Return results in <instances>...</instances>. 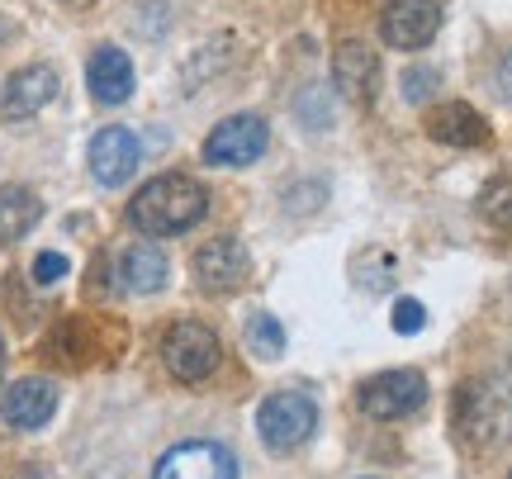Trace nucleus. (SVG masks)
<instances>
[{"label": "nucleus", "mask_w": 512, "mask_h": 479, "mask_svg": "<svg viewBox=\"0 0 512 479\" xmlns=\"http://www.w3.org/2000/svg\"><path fill=\"white\" fill-rule=\"evenodd\" d=\"M209 214V190H204L195 176H157L147 181L133 204H128V223L138 233H152V238H171V233H185Z\"/></svg>", "instance_id": "nucleus-1"}, {"label": "nucleus", "mask_w": 512, "mask_h": 479, "mask_svg": "<svg viewBox=\"0 0 512 479\" xmlns=\"http://www.w3.org/2000/svg\"><path fill=\"white\" fill-rule=\"evenodd\" d=\"M451 427L470 451H503L512 442V385L503 380H465L451 399Z\"/></svg>", "instance_id": "nucleus-2"}, {"label": "nucleus", "mask_w": 512, "mask_h": 479, "mask_svg": "<svg viewBox=\"0 0 512 479\" xmlns=\"http://www.w3.org/2000/svg\"><path fill=\"white\" fill-rule=\"evenodd\" d=\"M313 427H318V408H313L309 394H299V389H280L271 394L261 413H256V432H261V442L271 446L275 456H290L299 446L313 437Z\"/></svg>", "instance_id": "nucleus-3"}, {"label": "nucleus", "mask_w": 512, "mask_h": 479, "mask_svg": "<svg viewBox=\"0 0 512 479\" xmlns=\"http://www.w3.org/2000/svg\"><path fill=\"white\" fill-rule=\"evenodd\" d=\"M219 356L223 351H219L214 328H204V323H195V318L171 323L166 337H162V361L181 385H200V380H209L214 366H219Z\"/></svg>", "instance_id": "nucleus-4"}, {"label": "nucleus", "mask_w": 512, "mask_h": 479, "mask_svg": "<svg viewBox=\"0 0 512 479\" xmlns=\"http://www.w3.org/2000/svg\"><path fill=\"white\" fill-rule=\"evenodd\" d=\"M422 399H427V380L418 370H380L361 385V413L380 423L408 418L413 408H422Z\"/></svg>", "instance_id": "nucleus-5"}, {"label": "nucleus", "mask_w": 512, "mask_h": 479, "mask_svg": "<svg viewBox=\"0 0 512 479\" xmlns=\"http://www.w3.org/2000/svg\"><path fill=\"white\" fill-rule=\"evenodd\" d=\"M266 143H271V129H266L261 114H233V119H223L219 129L204 138V162L209 166H247L266 152Z\"/></svg>", "instance_id": "nucleus-6"}, {"label": "nucleus", "mask_w": 512, "mask_h": 479, "mask_svg": "<svg viewBox=\"0 0 512 479\" xmlns=\"http://www.w3.org/2000/svg\"><path fill=\"white\" fill-rule=\"evenodd\" d=\"M441 29V0H389L380 15V34L389 48H427Z\"/></svg>", "instance_id": "nucleus-7"}, {"label": "nucleus", "mask_w": 512, "mask_h": 479, "mask_svg": "<svg viewBox=\"0 0 512 479\" xmlns=\"http://www.w3.org/2000/svg\"><path fill=\"white\" fill-rule=\"evenodd\" d=\"M152 479H238V461L219 442H181L157 461Z\"/></svg>", "instance_id": "nucleus-8"}, {"label": "nucleus", "mask_w": 512, "mask_h": 479, "mask_svg": "<svg viewBox=\"0 0 512 479\" xmlns=\"http://www.w3.org/2000/svg\"><path fill=\"white\" fill-rule=\"evenodd\" d=\"M190 271H195V280H200V290H209V295H228V290H238L242 280L252 276V257H247V247H242L238 238H214L195 252Z\"/></svg>", "instance_id": "nucleus-9"}, {"label": "nucleus", "mask_w": 512, "mask_h": 479, "mask_svg": "<svg viewBox=\"0 0 512 479\" xmlns=\"http://www.w3.org/2000/svg\"><path fill=\"white\" fill-rule=\"evenodd\" d=\"M138 162H143V143L124 124H110L91 138V176L100 185H124L138 171Z\"/></svg>", "instance_id": "nucleus-10"}, {"label": "nucleus", "mask_w": 512, "mask_h": 479, "mask_svg": "<svg viewBox=\"0 0 512 479\" xmlns=\"http://www.w3.org/2000/svg\"><path fill=\"white\" fill-rule=\"evenodd\" d=\"M53 413H57V385L53 380H38V375L15 380V385L5 389V399H0V418L10 427H19V432L43 427Z\"/></svg>", "instance_id": "nucleus-11"}, {"label": "nucleus", "mask_w": 512, "mask_h": 479, "mask_svg": "<svg viewBox=\"0 0 512 479\" xmlns=\"http://www.w3.org/2000/svg\"><path fill=\"white\" fill-rule=\"evenodd\" d=\"M332 81H337V91L347 95V100L370 105V100H375V86H380V57L370 53L366 43L347 38V43L332 53Z\"/></svg>", "instance_id": "nucleus-12"}, {"label": "nucleus", "mask_w": 512, "mask_h": 479, "mask_svg": "<svg viewBox=\"0 0 512 479\" xmlns=\"http://www.w3.org/2000/svg\"><path fill=\"white\" fill-rule=\"evenodd\" d=\"M53 95H57L53 67H24V72H15L5 81V91H0V119H34Z\"/></svg>", "instance_id": "nucleus-13"}, {"label": "nucleus", "mask_w": 512, "mask_h": 479, "mask_svg": "<svg viewBox=\"0 0 512 479\" xmlns=\"http://www.w3.org/2000/svg\"><path fill=\"white\" fill-rule=\"evenodd\" d=\"M86 86L100 105H124L128 95H133V62H128L124 48H95L91 62H86Z\"/></svg>", "instance_id": "nucleus-14"}, {"label": "nucleus", "mask_w": 512, "mask_h": 479, "mask_svg": "<svg viewBox=\"0 0 512 479\" xmlns=\"http://www.w3.org/2000/svg\"><path fill=\"white\" fill-rule=\"evenodd\" d=\"M427 133L446 143V148H484L489 143V124H484V114L470 110V105H437V110L427 114Z\"/></svg>", "instance_id": "nucleus-15"}, {"label": "nucleus", "mask_w": 512, "mask_h": 479, "mask_svg": "<svg viewBox=\"0 0 512 479\" xmlns=\"http://www.w3.org/2000/svg\"><path fill=\"white\" fill-rule=\"evenodd\" d=\"M166 257L162 247H152V242H133L124 257H119V280H124V290L133 295H157L166 285Z\"/></svg>", "instance_id": "nucleus-16"}, {"label": "nucleus", "mask_w": 512, "mask_h": 479, "mask_svg": "<svg viewBox=\"0 0 512 479\" xmlns=\"http://www.w3.org/2000/svg\"><path fill=\"white\" fill-rule=\"evenodd\" d=\"M43 219V204L29 185H0V242H19Z\"/></svg>", "instance_id": "nucleus-17"}, {"label": "nucleus", "mask_w": 512, "mask_h": 479, "mask_svg": "<svg viewBox=\"0 0 512 479\" xmlns=\"http://www.w3.org/2000/svg\"><path fill=\"white\" fill-rule=\"evenodd\" d=\"M247 351L261 356V361H275V356L285 351V328H280V318L252 314V323H247Z\"/></svg>", "instance_id": "nucleus-18"}, {"label": "nucleus", "mask_w": 512, "mask_h": 479, "mask_svg": "<svg viewBox=\"0 0 512 479\" xmlns=\"http://www.w3.org/2000/svg\"><path fill=\"white\" fill-rule=\"evenodd\" d=\"M479 214L494 228H512V176H498L479 190Z\"/></svg>", "instance_id": "nucleus-19"}, {"label": "nucleus", "mask_w": 512, "mask_h": 479, "mask_svg": "<svg viewBox=\"0 0 512 479\" xmlns=\"http://www.w3.org/2000/svg\"><path fill=\"white\" fill-rule=\"evenodd\" d=\"M437 86H441V76L432 72V67H408V72H403V100H408V105H422Z\"/></svg>", "instance_id": "nucleus-20"}, {"label": "nucleus", "mask_w": 512, "mask_h": 479, "mask_svg": "<svg viewBox=\"0 0 512 479\" xmlns=\"http://www.w3.org/2000/svg\"><path fill=\"white\" fill-rule=\"evenodd\" d=\"M422 323H427V309L418 299H399L394 304V332H422Z\"/></svg>", "instance_id": "nucleus-21"}, {"label": "nucleus", "mask_w": 512, "mask_h": 479, "mask_svg": "<svg viewBox=\"0 0 512 479\" xmlns=\"http://www.w3.org/2000/svg\"><path fill=\"white\" fill-rule=\"evenodd\" d=\"M67 276V257L62 252H43V257L34 261V280L38 285H53V280Z\"/></svg>", "instance_id": "nucleus-22"}, {"label": "nucleus", "mask_w": 512, "mask_h": 479, "mask_svg": "<svg viewBox=\"0 0 512 479\" xmlns=\"http://www.w3.org/2000/svg\"><path fill=\"white\" fill-rule=\"evenodd\" d=\"M498 91L503 95H512V53L498 62Z\"/></svg>", "instance_id": "nucleus-23"}, {"label": "nucleus", "mask_w": 512, "mask_h": 479, "mask_svg": "<svg viewBox=\"0 0 512 479\" xmlns=\"http://www.w3.org/2000/svg\"><path fill=\"white\" fill-rule=\"evenodd\" d=\"M0 370H5V342H0Z\"/></svg>", "instance_id": "nucleus-24"}, {"label": "nucleus", "mask_w": 512, "mask_h": 479, "mask_svg": "<svg viewBox=\"0 0 512 479\" xmlns=\"http://www.w3.org/2000/svg\"><path fill=\"white\" fill-rule=\"evenodd\" d=\"M508 479H512V475H508Z\"/></svg>", "instance_id": "nucleus-25"}]
</instances>
